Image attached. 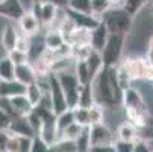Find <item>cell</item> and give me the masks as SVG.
<instances>
[{
    "label": "cell",
    "instance_id": "obj_1",
    "mask_svg": "<svg viewBox=\"0 0 153 152\" xmlns=\"http://www.w3.org/2000/svg\"><path fill=\"white\" fill-rule=\"evenodd\" d=\"M93 88L96 90L94 99L97 103H100L103 108H118L121 105V96L123 90L118 84L115 67H102L100 72L96 75L93 81Z\"/></svg>",
    "mask_w": 153,
    "mask_h": 152
},
{
    "label": "cell",
    "instance_id": "obj_2",
    "mask_svg": "<svg viewBox=\"0 0 153 152\" xmlns=\"http://www.w3.org/2000/svg\"><path fill=\"white\" fill-rule=\"evenodd\" d=\"M121 105L124 106L127 120L132 122L137 128H146L150 123V113H149L147 103L143 94L137 88L127 87V88L123 90Z\"/></svg>",
    "mask_w": 153,
    "mask_h": 152
},
{
    "label": "cell",
    "instance_id": "obj_3",
    "mask_svg": "<svg viewBox=\"0 0 153 152\" xmlns=\"http://www.w3.org/2000/svg\"><path fill=\"white\" fill-rule=\"evenodd\" d=\"M100 20L105 23L109 34H123L127 35L132 29L134 17L130 15L123 6H111L102 17Z\"/></svg>",
    "mask_w": 153,
    "mask_h": 152
},
{
    "label": "cell",
    "instance_id": "obj_4",
    "mask_svg": "<svg viewBox=\"0 0 153 152\" xmlns=\"http://www.w3.org/2000/svg\"><path fill=\"white\" fill-rule=\"evenodd\" d=\"M126 37L127 35H123V34H109L108 35V40L100 52L105 67H115L121 62Z\"/></svg>",
    "mask_w": 153,
    "mask_h": 152
},
{
    "label": "cell",
    "instance_id": "obj_5",
    "mask_svg": "<svg viewBox=\"0 0 153 152\" xmlns=\"http://www.w3.org/2000/svg\"><path fill=\"white\" fill-rule=\"evenodd\" d=\"M121 64L132 81L144 79L153 82V62H150L147 58L129 56L124 61H121Z\"/></svg>",
    "mask_w": 153,
    "mask_h": 152
},
{
    "label": "cell",
    "instance_id": "obj_6",
    "mask_svg": "<svg viewBox=\"0 0 153 152\" xmlns=\"http://www.w3.org/2000/svg\"><path fill=\"white\" fill-rule=\"evenodd\" d=\"M49 97L52 102V110L55 114L62 113L64 110H67V100H65V93L62 90V87L56 78L55 72L49 73Z\"/></svg>",
    "mask_w": 153,
    "mask_h": 152
},
{
    "label": "cell",
    "instance_id": "obj_7",
    "mask_svg": "<svg viewBox=\"0 0 153 152\" xmlns=\"http://www.w3.org/2000/svg\"><path fill=\"white\" fill-rule=\"evenodd\" d=\"M30 9L38 17L39 23L44 25V26L53 25L56 17H58V14H59V8L55 6L53 3H50V2H46V0H39V2L32 3Z\"/></svg>",
    "mask_w": 153,
    "mask_h": 152
},
{
    "label": "cell",
    "instance_id": "obj_8",
    "mask_svg": "<svg viewBox=\"0 0 153 152\" xmlns=\"http://www.w3.org/2000/svg\"><path fill=\"white\" fill-rule=\"evenodd\" d=\"M90 143L93 146H100V145H112L114 139H112V133L103 122L99 123H93L90 125Z\"/></svg>",
    "mask_w": 153,
    "mask_h": 152
},
{
    "label": "cell",
    "instance_id": "obj_9",
    "mask_svg": "<svg viewBox=\"0 0 153 152\" xmlns=\"http://www.w3.org/2000/svg\"><path fill=\"white\" fill-rule=\"evenodd\" d=\"M64 12L67 15L76 28H82V29H94L99 23H100V18L93 15V14H85V12H77V11H73L70 8H64Z\"/></svg>",
    "mask_w": 153,
    "mask_h": 152
},
{
    "label": "cell",
    "instance_id": "obj_10",
    "mask_svg": "<svg viewBox=\"0 0 153 152\" xmlns=\"http://www.w3.org/2000/svg\"><path fill=\"white\" fill-rule=\"evenodd\" d=\"M47 46H46V40H44V35H41L39 32L33 34V35H29L27 37V58H29V62L33 64L35 61H38L42 55H44Z\"/></svg>",
    "mask_w": 153,
    "mask_h": 152
},
{
    "label": "cell",
    "instance_id": "obj_11",
    "mask_svg": "<svg viewBox=\"0 0 153 152\" xmlns=\"http://www.w3.org/2000/svg\"><path fill=\"white\" fill-rule=\"evenodd\" d=\"M8 131L14 136H27V137H33L36 133L32 128L27 116H15L11 119L9 125H8Z\"/></svg>",
    "mask_w": 153,
    "mask_h": 152
},
{
    "label": "cell",
    "instance_id": "obj_12",
    "mask_svg": "<svg viewBox=\"0 0 153 152\" xmlns=\"http://www.w3.org/2000/svg\"><path fill=\"white\" fill-rule=\"evenodd\" d=\"M25 12H26V8L21 3V0H2L0 2V15L2 17L18 21Z\"/></svg>",
    "mask_w": 153,
    "mask_h": 152
},
{
    "label": "cell",
    "instance_id": "obj_13",
    "mask_svg": "<svg viewBox=\"0 0 153 152\" xmlns=\"http://www.w3.org/2000/svg\"><path fill=\"white\" fill-rule=\"evenodd\" d=\"M18 23H20V28H21V31H23V34L26 37L39 32V28H41L39 20H38V17L35 15V12L32 9L30 11H26L23 14V17L18 20Z\"/></svg>",
    "mask_w": 153,
    "mask_h": 152
},
{
    "label": "cell",
    "instance_id": "obj_14",
    "mask_svg": "<svg viewBox=\"0 0 153 152\" xmlns=\"http://www.w3.org/2000/svg\"><path fill=\"white\" fill-rule=\"evenodd\" d=\"M108 35H109V32H108L105 23L100 20V23L94 29H91V32H90V44H91V47L97 52H102L105 43L108 40Z\"/></svg>",
    "mask_w": 153,
    "mask_h": 152
},
{
    "label": "cell",
    "instance_id": "obj_15",
    "mask_svg": "<svg viewBox=\"0 0 153 152\" xmlns=\"http://www.w3.org/2000/svg\"><path fill=\"white\" fill-rule=\"evenodd\" d=\"M15 79L25 85H29L36 81V72L30 62L17 64L15 66Z\"/></svg>",
    "mask_w": 153,
    "mask_h": 152
},
{
    "label": "cell",
    "instance_id": "obj_16",
    "mask_svg": "<svg viewBox=\"0 0 153 152\" xmlns=\"http://www.w3.org/2000/svg\"><path fill=\"white\" fill-rule=\"evenodd\" d=\"M18 38H20V35H18L15 26H12V25H6V26L3 28L2 35H0V43H2V47H3V50H5L6 53H8L9 50L15 49Z\"/></svg>",
    "mask_w": 153,
    "mask_h": 152
},
{
    "label": "cell",
    "instance_id": "obj_17",
    "mask_svg": "<svg viewBox=\"0 0 153 152\" xmlns=\"http://www.w3.org/2000/svg\"><path fill=\"white\" fill-rule=\"evenodd\" d=\"M26 93V85L18 82L17 79L12 81H0V96L2 97H12L15 94Z\"/></svg>",
    "mask_w": 153,
    "mask_h": 152
},
{
    "label": "cell",
    "instance_id": "obj_18",
    "mask_svg": "<svg viewBox=\"0 0 153 152\" xmlns=\"http://www.w3.org/2000/svg\"><path fill=\"white\" fill-rule=\"evenodd\" d=\"M11 102H12V106L17 113V116H27L32 110H33V105L29 102L27 96L23 93V94H15L12 97H9Z\"/></svg>",
    "mask_w": 153,
    "mask_h": 152
},
{
    "label": "cell",
    "instance_id": "obj_19",
    "mask_svg": "<svg viewBox=\"0 0 153 152\" xmlns=\"http://www.w3.org/2000/svg\"><path fill=\"white\" fill-rule=\"evenodd\" d=\"M137 131H138V128H137L132 122L126 120V122H123V123L118 126V129H117V136H118V139H120V140L135 142V140L138 139Z\"/></svg>",
    "mask_w": 153,
    "mask_h": 152
},
{
    "label": "cell",
    "instance_id": "obj_20",
    "mask_svg": "<svg viewBox=\"0 0 153 152\" xmlns=\"http://www.w3.org/2000/svg\"><path fill=\"white\" fill-rule=\"evenodd\" d=\"M94 102H96V99H94L93 82H88V84H85V85H80V90H79V103H77V106L90 108Z\"/></svg>",
    "mask_w": 153,
    "mask_h": 152
},
{
    "label": "cell",
    "instance_id": "obj_21",
    "mask_svg": "<svg viewBox=\"0 0 153 152\" xmlns=\"http://www.w3.org/2000/svg\"><path fill=\"white\" fill-rule=\"evenodd\" d=\"M86 61V66H88V70H90V76H91V81H94L96 75L100 72V69L103 67V61H102V55L100 52L97 50H91V53L88 55V58L85 59Z\"/></svg>",
    "mask_w": 153,
    "mask_h": 152
},
{
    "label": "cell",
    "instance_id": "obj_22",
    "mask_svg": "<svg viewBox=\"0 0 153 152\" xmlns=\"http://www.w3.org/2000/svg\"><path fill=\"white\" fill-rule=\"evenodd\" d=\"M0 79L2 81L15 79V64L8 55L0 59Z\"/></svg>",
    "mask_w": 153,
    "mask_h": 152
},
{
    "label": "cell",
    "instance_id": "obj_23",
    "mask_svg": "<svg viewBox=\"0 0 153 152\" xmlns=\"http://www.w3.org/2000/svg\"><path fill=\"white\" fill-rule=\"evenodd\" d=\"M74 75H76V78L79 79V84H80V85H85V84H88V82H93V81H91V76H90L88 66H86V61H85V59H76V61H74Z\"/></svg>",
    "mask_w": 153,
    "mask_h": 152
},
{
    "label": "cell",
    "instance_id": "obj_24",
    "mask_svg": "<svg viewBox=\"0 0 153 152\" xmlns=\"http://www.w3.org/2000/svg\"><path fill=\"white\" fill-rule=\"evenodd\" d=\"M74 145H76V151H79V152L90 151V146H91V143H90V125L82 126L79 136L74 140Z\"/></svg>",
    "mask_w": 153,
    "mask_h": 152
},
{
    "label": "cell",
    "instance_id": "obj_25",
    "mask_svg": "<svg viewBox=\"0 0 153 152\" xmlns=\"http://www.w3.org/2000/svg\"><path fill=\"white\" fill-rule=\"evenodd\" d=\"M44 40H46V46H47V49H52V50H55V49H58L59 46H62L64 43H65V40H64V35L61 34V31L59 29H50L46 35H44Z\"/></svg>",
    "mask_w": 153,
    "mask_h": 152
},
{
    "label": "cell",
    "instance_id": "obj_26",
    "mask_svg": "<svg viewBox=\"0 0 153 152\" xmlns=\"http://www.w3.org/2000/svg\"><path fill=\"white\" fill-rule=\"evenodd\" d=\"M74 122V114H73V110L71 108H67L64 110L62 113L56 114V128H58V133L61 134L65 128L68 125H71Z\"/></svg>",
    "mask_w": 153,
    "mask_h": 152
},
{
    "label": "cell",
    "instance_id": "obj_27",
    "mask_svg": "<svg viewBox=\"0 0 153 152\" xmlns=\"http://www.w3.org/2000/svg\"><path fill=\"white\" fill-rule=\"evenodd\" d=\"M150 2H152V0H124L121 6H123L130 15H132V17H135V15H138V12H140L141 9H144Z\"/></svg>",
    "mask_w": 153,
    "mask_h": 152
},
{
    "label": "cell",
    "instance_id": "obj_28",
    "mask_svg": "<svg viewBox=\"0 0 153 152\" xmlns=\"http://www.w3.org/2000/svg\"><path fill=\"white\" fill-rule=\"evenodd\" d=\"M25 94L27 96L29 102L35 106V105L41 100V97H42V94H44V91L41 90V87H39V85L36 84V81H35V82L26 85V93H25Z\"/></svg>",
    "mask_w": 153,
    "mask_h": 152
},
{
    "label": "cell",
    "instance_id": "obj_29",
    "mask_svg": "<svg viewBox=\"0 0 153 152\" xmlns=\"http://www.w3.org/2000/svg\"><path fill=\"white\" fill-rule=\"evenodd\" d=\"M93 47L90 43H83V44H74L71 47V58L76 61V59H86L88 55L91 53Z\"/></svg>",
    "mask_w": 153,
    "mask_h": 152
},
{
    "label": "cell",
    "instance_id": "obj_30",
    "mask_svg": "<svg viewBox=\"0 0 153 152\" xmlns=\"http://www.w3.org/2000/svg\"><path fill=\"white\" fill-rule=\"evenodd\" d=\"M67 8L77 11V12H85V14H93L91 11V0H68Z\"/></svg>",
    "mask_w": 153,
    "mask_h": 152
},
{
    "label": "cell",
    "instance_id": "obj_31",
    "mask_svg": "<svg viewBox=\"0 0 153 152\" xmlns=\"http://www.w3.org/2000/svg\"><path fill=\"white\" fill-rule=\"evenodd\" d=\"M114 6L109 0H91V11H93V15L96 17H102L109 8Z\"/></svg>",
    "mask_w": 153,
    "mask_h": 152
},
{
    "label": "cell",
    "instance_id": "obj_32",
    "mask_svg": "<svg viewBox=\"0 0 153 152\" xmlns=\"http://www.w3.org/2000/svg\"><path fill=\"white\" fill-rule=\"evenodd\" d=\"M80 129H82V125H79L77 122H73L71 125H68V126L59 134V139H67V140H73V142H74L76 137H77L79 133H80Z\"/></svg>",
    "mask_w": 153,
    "mask_h": 152
},
{
    "label": "cell",
    "instance_id": "obj_33",
    "mask_svg": "<svg viewBox=\"0 0 153 152\" xmlns=\"http://www.w3.org/2000/svg\"><path fill=\"white\" fill-rule=\"evenodd\" d=\"M73 114H74V122H77L79 125L85 126V125H90V113H88V108H83V106H74L71 108Z\"/></svg>",
    "mask_w": 153,
    "mask_h": 152
},
{
    "label": "cell",
    "instance_id": "obj_34",
    "mask_svg": "<svg viewBox=\"0 0 153 152\" xmlns=\"http://www.w3.org/2000/svg\"><path fill=\"white\" fill-rule=\"evenodd\" d=\"M88 113H90V125L103 122V106H102L100 103L94 102V103L88 108Z\"/></svg>",
    "mask_w": 153,
    "mask_h": 152
},
{
    "label": "cell",
    "instance_id": "obj_35",
    "mask_svg": "<svg viewBox=\"0 0 153 152\" xmlns=\"http://www.w3.org/2000/svg\"><path fill=\"white\" fill-rule=\"evenodd\" d=\"M50 151V145L42 139L39 134H35L32 137V146H30V152H47Z\"/></svg>",
    "mask_w": 153,
    "mask_h": 152
},
{
    "label": "cell",
    "instance_id": "obj_36",
    "mask_svg": "<svg viewBox=\"0 0 153 152\" xmlns=\"http://www.w3.org/2000/svg\"><path fill=\"white\" fill-rule=\"evenodd\" d=\"M8 56L12 59V62L15 64H25V62H29V58H27V52L26 50H21V49H12L8 52Z\"/></svg>",
    "mask_w": 153,
    "mask_h": 152
},
{
    "label": "cell",
    "instance_id": "obj_37",
    "mask_svg": "<svg viewBox=\"0 0 153 152\" xmlns=\"http://www.w3.org/2000/svg\"><path fill=\"white\" fill-rule=\"evenodd\" d=\"M0 108H2V110H3L11 119L17 116V113H15V110H14L12 102H11L9 97H2V96H0Z\"/></svg>",
    "mask_w": 153,
    "mask_h": 152
},
{
    "label": "cell",
    "instance_id": "obj_38",
    "mask_svg": "<svg viewBox=\"0 0 153 152\" xmlns=\"http://www.w3.org/2000/svg\"><path fill=\"white\" fill-rule=\"evenodd\" d=\"M115 152H134V142H126V140H117L114 142Z\"/></svg>",
    "mask_w": 153,
    "mask_h": 152
},
{
    "label": "cell",
    "instance_id": "obj_39",
    "mask_svg": "<svg viewBox=\"0 0 153 152\" xmlns=\"http://www.w3.org/2000/svg\"><path fill=\"white\" fill-rule=\"evenodd\" d=\"M17 139H18V152H30L32 137H27V136H17Z\"/></svg>",
    "mask_w": 153,
    "mask_h": 152
},
{
    "label": "cell",
    "instance_id": "obj_40",
    "mask_svg": "<svg viewBox=\"0 0 153 152\" xmlns=\"http://www.w3.org/2000/svg\"><path fill=\"white\" fill-rule=\"evenodd\" d=\"M11 137V133L6 128L0 129V152H6V146H8V140Z\"/></svg>",
    "mask_w": 153,
    "mask_h": 152
},
{
    "label": "cell",
    "instance_id": "obj_41",
    "mask_svg": "<svg viewBox=\"0 0 153 152\" xmlns=\"http://www.w3.org/2000/svg\"><path fill=\"white\" fill-rule=\"evenodd\" d=\"M6 152H18V139H17V136L11 134V137L8 140Z\"/></svg>",
    "mask_w": 153,
    "mask_h": 152
},
{
    "label": "cell",
    "instance_id": "obj_42",
    "mask_svg": "<svg viewBox=\"0 0 153 152\" xmlns=\"http://www.w3.org/2000/svg\"><path fill=\"white\" fill-rule=\"evenodd\" d=\"M91 152H115L114 143L112 145H100V146H93L90 148Z\"/></svg>",
    "mask_w": 153,
    "mask_h": 152
},
{
    "label": "cell",
    "instance_id": "obj_43",
    "mask_svg": "<svg viewBox=\"0 0 153 152\" xmlns=\"http://www.w3.org/2000/svg\"><path fill=\"white\" fill-rule=\"evenodd\" d=\"M9 122H11V117L2 110V108H0V129H2V128H8Z\"/></svg>",
    "mask_w": 153,
    "mask_h": 152
},
{
    "label": "cell",
    "instance_id": "obj_44",
    "mask_svg": "<svg viewBox=\"0 0 153 152\" xmlns=\"http://www.w3.org/2000/svg\"><path fill=\"white\" fill-rule=\"evenodd\" d=\"M46 2H50V3H53V5H55V6H58L59 9L67 8V5H68V0H46Z\"/></svg>",
    "mask_w": 153,
    "mask_h": 152
},
{
    "label": "cell",
    "instance_id": "obj_45",
    "mask_svg": "<svg viewBox=\"0 0 153 152\" xmlns=\"http://www.w3.org/2000/svg\"><path fill=\"white\" fill-rule=\"evenodd\" d=\"M147 59L150 62H153V37L149 41V46H147Z\"/></svg>",
    "mask_w": 153,
    "mask_h": 152
},
{
    "label": "cell",
    "instance_id": "obj_46",
    "mask_svg": "<svg viewBox=\"0 0 153 152\" xmlns=\"http://www.w3.org/2000/svg\"><path fill=\"white\" fill-rule=\"evenodd\" d=\"M109 2H111L112 5H115V3H118V2H120V0H109Z\"/></svg>",
    "mask_w": 153,
    "mask_h": 152
},
{
    "label": "cell",
    "instance_id": "obj_47",
    "mask_svg": "<svg viewBox=\"0 0 153 152\" xmlns=\"http://www.w3.org/2000/svg\"><path fill=\"white\" fill-rule=\"evenodd\" d=\"M35 2H39V0H30V3H35Z\"/></svg>",
    "mask_w": 153,
    "mask_h": 152
},
{
    "label": "cell",
    "instance_id": "obj_48",
    "mask_svg": "<svg viewBox=\"0 0 153 152\" xmlns=\"http://www.w3.org/2000/svg\"><path fill=\"white\" fill-rule=\"evenodd\" d=\"M152 14H153V6H152Z\"/></svg>",
    "mask_w": 153,
    "mask_h": 152
},
{
    "label": "cell",
    "instance_id": "obj_49",
    "mask_svg": "<svg viewBox=\"0 0 153 152\" xmlns=\"http://www.w3.org/2000/svg\"><path fill=\"white\" fill-rule=\"evenodd\" d=\"M0 2H2V0H0Z\"/></svg>",
    "mask_w": 153,
    "mask_h": 152
},
{
    "label": "cell",
    "instance_id": "obj_50",
    "mask_svg": "<svg viewBox=\"0 0 153 152\" xmlns=\"http://www.w3.org/2000/svg\"><path fill=\"white\" fill-rule=\"evenodd\" d=\"M0 81H2V79H0Z\"/></svg>",
    "mask_w": 153,
    "mask_h": 152
}]
</instances>
